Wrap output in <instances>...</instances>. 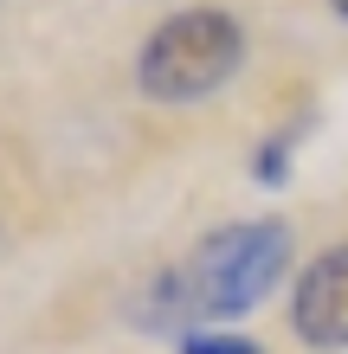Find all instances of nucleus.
Wrapping results in <instances>:
<instances>
[{
  "label": "nucleus",
  "mask_w": 348,
  "mask_h": 354,
  "mask_svg": "<svg viewBox=\"0 0 348 354\" xmlns=\"http://www.w3.org/2000/svg\"><path fill=\"white\" fill-rule=\"evenodd\" d=\"M336 13H342V19H348V0H336Z\"/></svg>",
  "instance_id": "6"
},
{
  "label": "nucleus",
  "mask_w": 348,
  "mask_h": 354,
  "mask_svg": "<svg viewBox=\"0 0 348 354\" xmlns=\"http://www.w3.org/2000/svg\"><path fill=\"white\" fill-rule=\"evenodd\" d=\"M291 328L303 348H322V354L348 348V245H329L322 258L303 264L291 290Z\"/></svg>",
  "instance_id": "3"
},
{
  "label": "nucleus",
  "mask_w": 348,
  "mask_h": 354,
  "mask_svg": "<svg viewBox=\"0 0 348 354\" xmlns=\"http://www.w3.org/2000/svg\"><path fill=\"white\" fill-rule=\"evenodd\" d=\"M181 354H264L252 335H226V328H194L181 335Z\"/></svg>",
  "instance_id": "5"
},
{
  "label": "nucleus",
  "mask_w": 348,
  "mask_h": 354,
  "mask_svg": "<svg viewBox=\"0 0 348 354\" xmlns=\"http://www.w3.org/2000/svg\"><path fill=\"white\" fill-rule=\"evenodd\" d=\"M303 129H310V116L291 122V129H271V136L258 142V155H252V180L258 187H284V180H291V168H297V136Z\"/></svg>",
  "instance_id": "4"
},
{
  "label": "nucleus",
  "mask_w": 348,
  "mask_h": 354,
  "mask_svg": "<svg viewBox=\"0 0 348 354\" xmlns=\"http://www.w3.org/2000/svg\"><path fill=\"white\" fill-rule=\"evenodd\" d=\"M291 270V225L284 219H232L213 225L207 239L194 245L181 264L155 270L149 283L136 290L129 322L149 328V335H194V328L232 322L245 309H258Z\"/></svg>",
  "instance_id": "1"
},
{
  "label": "nucleus",
  "mask_w": 348,
  "mask_h": 354,
  "mask_svg": "<svg viewBox=\"0 0 348 354\" xmlns=\"http://www.w3.org/2000/svg\"><path fill=\"white\" fill-rule=\"evenodd\" d=\"M245 65V26L226 7H181L142 39L136 84L155 103H200Z\"/></svg>",
  "instance_id": "2"
}]
</instances>
